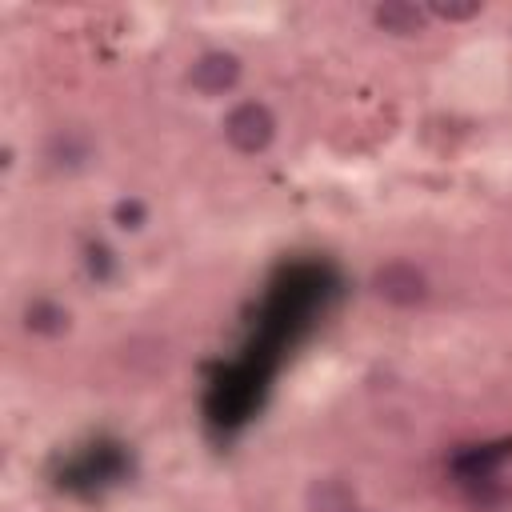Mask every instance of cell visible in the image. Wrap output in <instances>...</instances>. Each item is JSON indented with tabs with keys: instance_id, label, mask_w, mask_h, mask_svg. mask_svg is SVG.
<instances>
[{
	"instance_id": "6da1fadb",
	"label": "cell",
	"mask_w": 512,
	"mask_h": 512,
	"mask_svg": "<svg viewBox=\"0 0 512 512\" xmlns=\"http://www.w3.org/2000/svg\"><path fill=\"white\" fill-rule=\"evenodd\" d=\"M368 288H372V296L384 300L388 308H420V304L432 296L428 272H424L416 260H404V256L376 264Z\"/></svg>"
},
{
	"instance_id": "7a4b0ae2",
	"label": "cell",
	"mask_w": 512,
	"mask_h": 512,
	"mask_svg": "<svg viewBox=\"0 0 512 512\" xmlns=\"http://www.w3.org/2000/svg\"><path fill=\"white\" fill-rule=\"evenodd\" d=\"M224 140L236 152H244V156H260L276 140V116H272V108L260 104V100H240L224 116Z\"/></svg>"
},
{
	"instance_id": "3957f363",
	"label": "cell",
	"mask_w": 512,
	"mask_h": 512,
	"mask_svg": "<svg viewBox=\"0 0 512 512\" xmlns=\"http://www.w3.org/2000/svg\"><path fill=\"white\" fill-rule=\"evenodd\" d=\"M240 76H244V64H240V56L228 52V48H208V52H200V56L192 60V68H188V84H192L200 96H224V92H232V88L240 84Z\"/></svg>"
},
{
	"instance_id": "277c9868",
	"label": "cell",
	"mask_w": 512,
	"mask_h": 512,
	"mask_svg": "<svg viewBox=\"0 0 512 512\" xmlns=\"http://www.w3.org/2000/svg\"><path fill=\"white\" fill-rule=\"evenodd\" d=\"M96 156V144L84 128H56L44 144V160L56 168V172H80L88 160Z\"/></svg>"
},
{
	"instance_id": "5b68a950",
	"label": "cell",
	"mask_w": 512,
	"mask_h": 512,
	"mask_svg": "<svg viewBox=\"0 0 512 512\" xmlns=\"http://www.w3.org/2000/svg\"><path fill=\"white\" fill-rule=\"evenodd\" d=\"M512 456V440H496V444H476V448H460L448 464L452 472L464 480V484H480V480H492L496 468Z\"/></svg>"
},
{
	"instance_id": "8992f818",
	"label": "cell",
	"mask_w": 512,
	"mask_h": 512,
	"mask_svg": "<svg viewBox=\"0 0 512 512\" xmlns=\"http://www.w3.org/2000/svg\"><path fill=\"white\" fill-rule=\"evenodd\" d=\"M20 324H24V332H32L40 340H56V336H64L72 328V312L52 296H36V300L24 304Z\"/></svg>"
},
{
	"instance_id": "52a82bcc",
	"label": "cell",
	"mask_w": 512,
	"mask_h": 512,
	"mask_svg": "<svg viewBox=\"0 0 512 512\" xmlns=\"http://www.w3.org/2000/svg\"><path fill=\"white\" fill-rule=\"evenodd\" d=\"M372 20L380 32H392V36H416L424 32L428 24V8L424 4H412V0H384L372 8Z\"/></svg>"
},
{
	"instance_id": "ba28073f",
	"label": "cell",
	"mask_w": 512,
	"mask_h": 512,
	"mask_svg": "<svg viewBox=\"0 0 512 512\" xmlns=\"http://www.w3.org/2000/svg\"><path fill=\"white\" fill-rule=\"evenodd\" d=\"M356 508V492L348 480L340 476H324V480H312L308 488V512H352Z\"/></svg>"
},
{
	"instance_id": "9c48e42d",
	"label": "cell",
	"mask_w": 512,
	"mask_h": 512,
	"mask_svg": "<svg viewBox=\"0 0 512 512\" xmlns=\"http://www.w3.org/2000/svg\"><path fill=\"white\" fill-rule=\"evenodd\" d=\"M84 268H88V276H92L96 284H108L120 264H116V252H112L104 240H88V244H84Z\"/></svg>"
},
{
	"instance_id": "30bf717a",
	"label": "cell",
	"mask_w": 512,
	"mask_h": 512,
	"mask_svg": "<svg viewBox=\"0 0 512 512\" xmlns=\"http://www.w3.org/2000/svg\"><path fill=\"white\" fill-rule=\"evenodd\" d=\"M112 224H116V228H124V232H140V228L148 224V204H144V200H136V196L116 200V204H112Z\"/></svg>"
},
{
	"instance_id": "8fae6325",
	"label": "cell",
	"mask_w": 512,
	"mask_h": 512,
	"mask_svg": "<svg viewBox=\"0 0 512 512\" xmlns=\"http://www.w3.org/2000/svg\"><path fill=\"white\" fill-rule=\"evenodd\" d=\"M424 8H428V16H436V20H472V16L484 12L480 0H432V4H424Z\"/></svg>"
},
{
	"instance_id": "7c38bea8",
	"label": "cell",
	"mask_w": 512,
	"mask_h": 512,
	"mask_svg": "<svg viewBox=\"0 0 512 512\" xmlns=\"http://www.w3.org/2000/svg\"><path fill=\"white\" fill-rule=\"evenodd\" d=\"M352 512H372V508H352Z\"/></svg>"
}]
</instances>
